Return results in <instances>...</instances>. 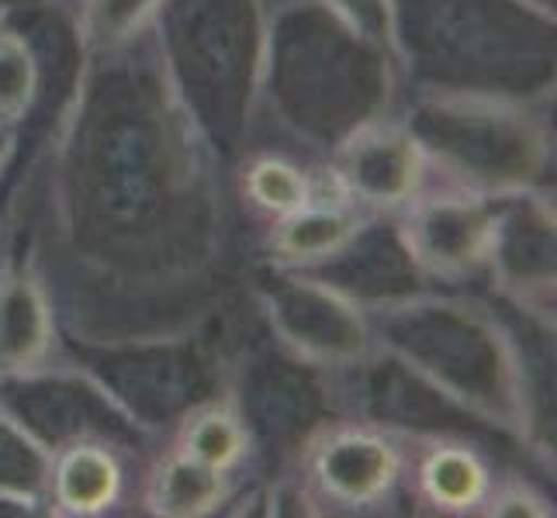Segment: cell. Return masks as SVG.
I'll use <instances>...</instances> for the list:
<instances>
[{
	"label": "cell",
	"instance_id": "cell-20",
	"mask_svg": "<svg viewBox=\"0 0 557 518\" xmlns=\"http://www.w3.org/2000/svg\"><path fill=\"white\" fill-rule=\"evenodd\" d=\"M419 484L444 511H468L488 491V470L465 446H436L419 467Z\"/></svg>",
	"mask_w": 557,
	"mask_h": 518
},
{
	"label": "cell",
	"instance_id": "cell-21",
	"mask_svg": "<svg viewBox=\"0 0 557 518\" xmlns=\"http://www.w3.org/2000/svg\"><path fill=\"white\" fill-rule=\"evenodd\" d=\"M357 232V218L339 207H309L305 204L295 215H287L277 228L274 249L284 260L319 263L333 256L336 249Z\"/></svg>",
	"mask_w": 557,
	"mask_h": 518
},
{
	"label": "cell",
	"instance_id": "cell-4",
	"mask_svg": "<svg viewBox=\"0 0 557 518\" xmlns=\"http://www.w3.org/2000/svg\"><path fill=\"white\" fill-rule=\"evenodd\" d=\"M381 345L406 367L436 383L460 408L498 429H527V374L495 318L454 298H398L374 308Z\"/></svg>",
	"mask_w": 557,
	"mask_h": 518
},
{
	"label": "cell",
	"instance_id": "cell-22",
	"mask_svg": "<svg viewBox=\"0 0 557 518\" xmlns=\"http://www.w3.org/2000/svg\"><path fill=\"white\" fill-rule=\"evenodd\" d=\"M49 450L38 439H32L14 418L0 415V497L28 505L49 488Z\"/></svg>",
	"mask_w": 557,
	"mask_h": 518
},
{
	"label": "cell",
	"instance_id": "cell-1",
	"mask_svg": "<svg viewBox=\"0 0 557 518\" xmlns=\"http://www.w3.org/2000/svg\"><path fill=\"white\" fill-rule=\"evenodd\" d=\"M76 87L55 152L70 253L143 294H177L222 249V187L205 128L163 55L119 46Z\"/></svg>",
	"mask_w": 557,
	"mask_h": 518
},
{
	"label": "cell",
	"instance_id": "cell-16",
	"mask_svg": "<svg viewBox=\"0 0 557 518\" xmlns=\"http://www.w3.org/2000/svg\"><path fill=\"white\" fill-rule=\"evenodd\" d=\"M312 473L333 502L368 505L392 488L398 453L374 432L339 429L312 446Z\"/></svg>",
	"mask_w": 557,
	"mask_h": 518
},
{
	"label": "cell",
	"instance_id": "cell-3",
	"mask_svg": "<svg viewBox=\"0 0 557 518\" xmlns=\"http://www.w3.org/2000/svg\"><path fill=\"white\" fill-rule=\"evenodd\" d=\"M271 104L298 136L347 142L388 104V52L360 38L330 4H295L274 17L263 46Z\"/></svg>",
	"mask_w": 557,
	"mask_h": 518
},
{
	"label": "cell",
	"instance_id": "cell-6",
	"mask_svg": "<svg viewBox=\"0 0 557 518\" xmlns=\"http://www.w3.org/2000/svg\"><path fill=\"white\" fill-rule=\"evenodd\" d=\"M406 128L440 166L488 190H523L544 177L550 160L547 125L492 93L440 90L416 104Z\"/></svg>",
	"mask_w": 557,
	"mask_h": 518
},
{
	"label": "cell",
	"instance_id": "cell-13",
	"mask_svg": "<svg viewBox=\"0 0 557 518\" xmlns=\"http://www.w3.org/2000/svg\"><path fill=\"white\" fill-rule=\"evenodd\" d=\"M363 370H357V401L360 408L388 426H409L426 432H471L482 429L468 408H460L454 397L430 383L422 374L406 367L392 353L368 363V356L357 359Z\"/></svg>",
	"mask_w": 557,
	"mask_h": 518
},
{
	"label": "cell",
	"instance_id": "cell-30",
	"mask_svg": "<svg viewBox=\"0 0 557 518\" xmlns=\"http://www.w3.org/2000/svg\"><path fill=\"white\" fill-rule=\"evenodd\" d=\"M4 4H8V0H0V8H4Z\"/></svg>",
	"mask_w": 557,
	"mask_h": 518
},
{
	"label": "cell",
	"instance_id": "cell-11",
	"mask_svg": "<svg viewBox=\"0 0 557 518\" xmlns=\"http://www.w3.org/2000/svg\"><path fill=\"white\" fill-rule=\"evenodd\" d=\"M419 270L471 274L488 263L495 207L471 198H430L416 201L406 225L398 228Z\"/></svg>",
	"mask_w": 557,
	"mask_h": 518
},
{
	"label": "cell",
	"instance_id": "cell-24",
	"mask_svg": "<svg viewBox=\"0 0 557 518\" xmlns=\"http://www.w3.org/2000/svg\"><path fill=\"white\" fill-rule=\"evenodd\" d=\"M38 98V60L25 35L0 31V125L22 122Z\"/></svg>",
	"mask_w": 557,
	"mask_h": 518
},
{
	"label": "cell",
	"instance_id": "cell-18",
	"mask_svg": "<svg viewBox=\"0 0 557 518\" xmlns=\"http://www.w3.org/2000/svg\"><path fill=\"white\" fill-rule=\"evenodd\" d=\"M55 505L70 515H98L122 491V467L114 453L101 443H73L60 450L49 473Z\"/></svg>",
	"mask_w": 557,
	"mask_h": 518
},
{
	"label": "cell",
	"instance_id": "cell-5",
	"mask_svg": "<svg viewBox=\"0 0 557 518\" xmlns=\"http://www.w3.org/2000/svg\"><path fill=\"white\" fill-rule=\"evenodd\" d=\"M160 55L211 146L239 149L263 76L260 0H163Z\"/></svg>",
	"mask_w": 557,
	"mask_h": 518
},
{
	"label": "cell",
	"instance_id": "cell-17",
	"mask_svg": "<svg viewBox=\"0 0 557 518\" xmlns=\"http://www.w3.org/2000/svg\"><path fill=\"white\" fill-rule=\"evenodd\" d=\"M52 350V308L32 270L0 277V374H32Z\"/></svg>",
	"mask_w": 557,
	"mask_h": 518
},
{
	"label": "cell",
	"instance_id": "cell-14",
	"mask_svg": "<svg viewBox=\"0 0 557 518\" xmlns=\"http://www.w3.org/2000/svg\"><path fill=\"white\" fill-rule=\"evenodd\" d=\"M319 280L336 287L350 301H398L419 294L422 270L412 260L406 239L392 225L357 228L333 256L319 260Z\"/></svg>",
	"mask_w": 557,
	"mask_h": 518
},
{
	"label": "cell",
	"instance_id": "cell-10",
	"mask_svg": "<svg viewBox=\"0 0 557 518\" xmlns=\"http://www.w3.org/2000/svg\"><path fill=\"white\" fill-rule=\"evenodd\" d=\"M0 412L14 418L49 453L87 439H125L136 426L94 380L81 377H17L0 394Z\"/></svg>",
	"mask_w": 557,
	"mask_h": 518
},
{
	"label": "cell",
	"instance_id": "cell-19",
	"mask_svg": "<svg viewBox=\"0 0 557 518\" xmlns=\"http://www.w3.org/2000/svg\"><path fill=\"white\" fill-rule=\"evenodd\" d=\"M222 470L201 464L184 450L170 453L149 477V505L157 515L170 518H198L215 511L222 505Z\"/></svg>",
	"mask_w": 557,
	"mask_h": 518
},
{
	"label": "cell",
	"instance_id": "cell-26",
	"mask_svg": "<svg viewBox=\"0 0 557 518\" xmlns=\"http://www.w3.org/2000/svg\"><path fill=\"white\" fill-rule=\"evenodd\" d=\"M246 198L271 215H295L309 204V180L292 163L263 156L246 169Z\"/></svg>",
	"mask_w": 557,
	"mask_h": 518
},
{
	"label": "cell",
	"instance_id": "cell-2",
	"mask_svg": "<svg viewBox=\"0 0 557 518\" xmlns=\"http://www.w3.org/2000/svg\"><path fill=\"white\" fill-rule=\"evenodd\" d=\"M395 49L440 90L523 98L554 80V11L533 0H392Z\"/></svg>",
	"mask_w": 557,
	"mask_h": 518
},
{
	"label": "cell",
	"instance_id": "cell-25",
	"mask_svg": "<svg viewBox=\"0 0 557 518\" xmlns=\"http://www.w3.org/2000/svg\"><path fill=\"white\" fill-rule=\"evenodd\" d=\"M163 8V0H90L84 17V42L90 52H111L132 35H139L143 25Z\"/></svg>",
	"mask_w": 557,
	"mask_h": 518
},
{
	"label": "cell",
	"instance_id": "cell-7",
	"mask_svg": "<svg viewBox=\"0 0 557 518\" xmlns=\"http://www.w3.org/2000/svg\"><path fill=\"white\" fill-rule=\"evenodd\" d=\"M90 380L136 426L160 429L215 397V370L190 339H108L76 345Z\"/></svg>",
	"mask_w": 557,
	"mask_h": 518
},
{
	"label": "cell",
	"instance_id": "cell-15",
	"mask_svg": "<svg viewBox=\"0 0 557 518\" xmlns=\"http://www.w3.org/2000/svg\"><path fill=\"white\" fill-rule=\"evenodd\" d=\"M343 187L368 204L401 207L409 204L422 177V149L398 125H363L339 146Z\"/></svg>",
	"mask_w": 557,
	"mask_h": 518
},
{
	"label": "cell",
	"instance_id": "cell-23",
	"mask_svg": "<svg viewBox=\"0 0 557 518\" xmlns=\"http://www.w3.org/2000/svg\"><path fill=\"white\" fill-rule=\"evenodd\" d=\"M246 443L249 439L239 415H233L228 408H215L211 401L184 418L181 450L215 470H228L233 464H239Z\"/></svg>",
	"mask_w": 557,
	"mask_h": 518
},
{
	"label": "cell",
	"instance_id": "cell-12",
	"mask_svg": "<svg viewBox=\"0 0 557 518\" xmlns=\"http://www.w3.org/2000/svg\"><path fill=\"white\" fill-rule=\"evenodd\" d=\"M488 263L503 283L527 308L547 318L554 308V215L541 201H516L495 211V232Z\"/></svg>",
	"mask_w": 557,
	"mask_h": 518
},
{
	"label": "cell",
	"instance_id": "cell-9",
	"mask_svg": "<svg viewBox=\"0 0 557 518\" xmlns=\"http://www.w3.org/2000/svg\"><path fill=\"white\" fill-rule=\"evenodd\" d=\"M263 312L301 359L354 367L371 353V325L357 304L319 277H267Z\"/></svg>",
	"mask_w": 557,
	"mask_h": 518
},
{
	"label": "cell",
	"instance_id": "cell-28",
	"mask_svg": "<svg viewBox=\"0 0 557 518\" xmlns=\"http://www.w3.org/2000/svg\"><path fill=\"white\" fill-rule=\"evenodd\" d=\"M554 508H547L541 497H533L527 491H506L503 497H495L492 515H523V518H536V515H550Z\"/></svg>",
	"mask_w": 557,
	"mask_h": 518
},
{
	"label": "cell",
	"instance_id": "cell-8",
	"mask_svg": "<svg viewBox=\"0 0 557 518\" xmlns=\"http://www.w3.org/2000/svg\"><path fill=\"white\" fill-rule=\"evenodd\" d=\"M236 397L246 439H257V446L277 459L309 450L330 415V397L309 363L281 353L249 356Z\"/></svg>",
	"mask_w": 557,
	"mask_h": 518
},
{
	"label": "cell",
	"instance_id": "cell-27",
	"mask_svg": "<svg viewBox=\"0 0 557 518\" xmlns=\"http://www.w3.org/2000/svg\"><path fill=\"white\" fill-rule=\"evenodd\" d=\"M325 4H330L360 38H368V42H374L388 55H398L392 0H325Z\"/></svg>",
	"mask_w": 557,
	"mask_h": 518
},
{
	"label": "cell",
	"instance_id": "cell-29",
	"mask_svg": "<svg viewBox=\"0 0 557 518\" xmlns=\"http://www.w3.org/2000/svg\"><path fill=\"white\" fill-rule=\"evenodd\" d=\"M11 149H14V136L8 128H0V169H4V163L11 160Z\"/></svg>",
	"mask_w": 557,
	"mask_h": 518
}]
</instances>
